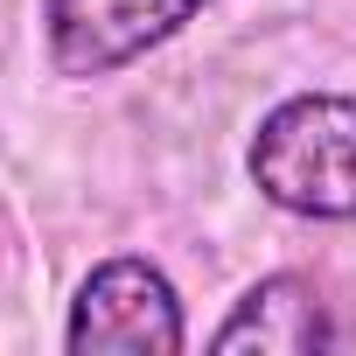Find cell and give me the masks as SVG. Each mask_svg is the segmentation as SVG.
I'll return each instance as SVG.
<instances>
[{"label": "cell", "instance_id": "cell-1", "mask_svg": "<svg viewBox=\"0 0 356 356\" xmlns=\"http://www.w3.org/2000/svg\"><path fill=\"white\" fill-rule=\"evenodd\" d=\"M252 189L300 224H356V98L349 91H293L280 98L252 147Z\"/></svg>", "mask_w": 356, "mask_h": 356}, {"label": "cell", "instance_id": "cell-3", "mask_svg": "<svg viewBox=\"0 0 356 356\" xmlns=\"http://www.w3.org/2000/svg\"><path fill=\"white\" fill-rule=\"evenodd\" d=\"M210 0H42V49L56 77H119L126 63L175 42Z\"/></svg>", "mask_w": 356, "mask_h": 356}, {"label": "cell", "instance_id": "cell-2", "mask_svg": "<svg viewBox=\"0 0 356 356\" xmlns=\"http://www.w3.org/2000/svg\"><path fill=\"white\" fill-rule=\"evenodd\" d=\"M63 349L70 356H175V349H189L182 293L154 259H133V252L105 259L70 293Z\"/></svg>", "mask_w": 356, "mask_h": 356}, {"label": "cell", "instance_id": "cell-4", "mask_svg": "<svg viewBox=\"0 0 356 356\" xmlns=\"http://www.w3.org/2000/svg\"><path fill=\"white\" fill-rule=\"evenodd\" d=\"M335 342H342V328H335V314H328V300H321V286L307 273H266V280H252L238 293V307L210 335V349H224V356H238V349H259V356H321Z\"/></svg>", "mask_w": 356, "mask_h": 356}]
</instances>
